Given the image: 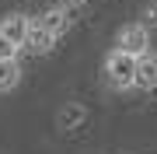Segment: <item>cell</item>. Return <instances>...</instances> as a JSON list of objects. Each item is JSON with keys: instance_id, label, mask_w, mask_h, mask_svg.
Here are the masks:
<instances>
[{"instance_id": "obj_5", "label": "cell", "mask_w": 157, "mask_h": 154, "mask_svg": "<svg viewBox=\"0 0 157 154\" xmlns=\"http://www.w3.org/2000/svg\"><path fill=\"white\" fill-rule=\"evenodd\" d=\"M28 28H32V21L25 14H7L4 21H0V32L7 35V39L14 42V46H25V39H28Z\"/></svg>"}, {"instance_id": "obj_4", "label": "cell", "mask_w": 157, "mask_h": 154, "mask_svg": "<svg viewBox=\"0 0 157 154\" xmlns=\"http://www.w3.org/2000/svg\"><path fill=\"white\" fill-rule=\"evenodd\" d=\"M136 88L157 91V53H150V49L140 56V67H136Z\"/></svg>"}, {"instance_id": "obj_7", "label": "cell", "mask_w": 157, "mask_h": 154, "mask_svg": "<svg viewBox=\"0 0 157 154\" xmlns=\"http://www.w3.org/2000/svg\"><path fill=\"white\" fill-rule=\"evenodd\" d=\"M42 25H45L52 35H59V32H67V28H70V14L63 11V7H52V11H45Z\"/></svg>"}, {"instance_id": "obj_10", "label": "cell", "mask_w": 157, "mask_h": 154, "mask_svg": "<svg viewBox=\"0 0 157 154\" xmlns=\"http://www.w3.org/2000/svg\"><path fill=\"white\" fill-rule=\"evenodd\" d=\"M140 21L147 25V28H157V4H147L143 7V18H140Z\"/></svg>"}, {"instance_id": "obj_9", "label": "cell", "mask_w": 157, "mask_h": 154, "mask_svg": "<svg viewBox=\"0 0 157 154\" xmlns=\"http://www.w3.org/2000/svg\"><path fill=\"white\" fill-rule=\"evenodd\" d=\"M17 49H21V46H14V42L7 39L4 32H0V60H7V56H17Z\"/></svg>"}, {"instance_id": "obj_11", "label": "cell", "mask_w": 157, "mask_h": 154, "mask_svg": "<svg viewBox=\"0 0 157 154\" xmlns=\"http://www.w3.org/2000/svg\"><path fill=\"white\" fill-rule=\"evenodd\" d=\"M70 4H87V0H70Z\"/></svg>"}, {"instance_id": "obj_8", "label": "cell", "mask_w": 157, "mask_h": 154, "mask_svg": "<svg viewBox=\"0 0 157 154\" xmlns=\"http://www.w3.org/2000/svg\"><path fill=\"white\" fill-rule=\"evenodd\" d=\"M56 123H59V130H77V126L84 123V109H80V105H67L56 116Z\"/></svg>"}, {"instance_id": "obj_3", "label": "cell", "mask_w": 157, "mask_h": 154, "mask_svg": "<svg viewBox=\"0 0 157 154\" xmlns=\"http://www.w3.org/2000/svg\"><path fill=\"white\" fill-rule=\"evenodd\" d=\"M52 42H56V35L45 28L42 21H39V25L32 21L28 39H25V46H21V49H28V53H35V56H42V53H49V49H52Z\"/></svg>"}, {"instance_id": "obj_6", "label": "cell", "mask_w": 157, "mask_h": 154, "mask_svg": "<svg viewBox=\"0 0 157 154\" xmlns=\"http://www.w3.org/2000/svg\"><path fill=\"white\" fill-rule=\"evenodd\" d=\"M17 81H21V67H17V60H14V56L0 60V91H11Z\"/></svg>"}, {"instance_id": "obj_1", "label": "cell", "mask_w": 157, "mask_h": 154, "mask_svg": "<svg viewBox=\"0 0 157 154\" xmlns=\"http://www.w3.org/2000/svg\"><path fill=\"white\" fill-rule=\"evenodd\" d=\"M136 67H140V56H133V53H126V49H115L112 56L105 60V77H108V84L112 88H133L136 84Z\"/></svg>"}, {"instance_id": "obj_2", "label": "cell", "mask_w": 157, "mask_h": 154, "mask_svg": "<svg viewBox=\"0 0 157 154\" xmlns=\"http://www.w3.org/2000/svg\"><path fill=\"white\" fill-rule=\"evenodd\" d=\"M119 49L133 53V56H143L150 49V35H147V25L136 21V25H122L119 28Z\"/></svg>"}]
</instances>
